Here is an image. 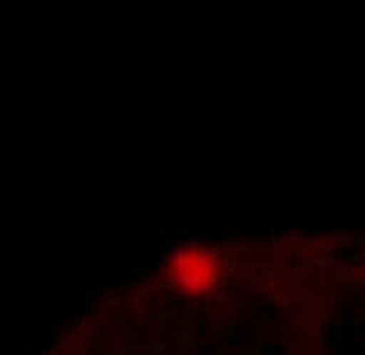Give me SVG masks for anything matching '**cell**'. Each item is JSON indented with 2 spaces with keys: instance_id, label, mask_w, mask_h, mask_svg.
Listing matches in <instances>:
<instances>
[{
  "instance_id": "obj_1",
  "label": "cell",
  "mask_w": 365,
  "mask_h": 355,
  "mask_svg": "<svg viewBox=\"0 0 365 355\" xmlns=\"http://www.w3.org/2000/svg\"><path fill=\"white\" fill-rule=\"evenodd\" d=\"M168 274L181 291H210L217 284V274H220V262L214 252H207L200 246H191L185 252H175L168 262Z\"/></svg>"
}]
</instances>
